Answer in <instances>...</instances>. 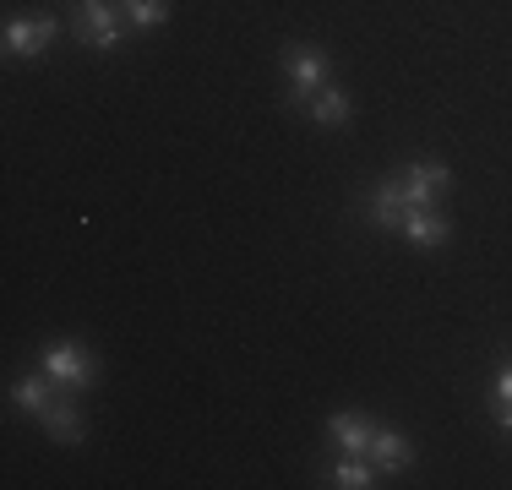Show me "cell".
I'll list each match as a JSON object with an SVG mask.
<instances>
[{
  "instance_id": "obj_7",
  "label": "cell",
  "mask_w": 512,
  "mask_h": 490,
  "mask_svg": "<svg viewBox=\"0 0 512 490\" xmlns=\"http://www.w3.org/2000/svg\"><path fill=\"white\" fill-rule=\"evenodd\" d=\"M409 245H420V251H431V245H442L447 235H453V224L442 218V207H409L404 229H398Z\"/></svg>"
},
{
  "instance_id": "obj_11",
  "label": "cell",
  "mask_w": 512,
  "mask_h": 490,
  "mask_svg": "<svg viewBox=\"0 0 512 490\" xmlns=\"http://www.w3.org/2000/svg\"><path fill=\"white\" fill-rule=\"evenodd\" d=\"M306 115L316 120V126H349L355 104H349V93H344V88H333V82H327V88H322V93H316L311 104H306Z\"/></svg>"
},
{
  "instance_id": "obj_1",
  "label": "cell",
  "mask_w": 512,
  "mask_h": 490,
  "mask_svg": "<svg viewBox=\"0 0 512 490\" xmlns=\"http://www.w3.org/2000/svg\"><path fill=\"white\" fill-rule=\"evenodd\" d=\"M284 77H289V109H306L327 88V55L311 44H284Z\"/></svg>"
},
{
  "instance_id": "obj_6",
  "label": "cell",
  "mask_w": 512,
  "mask_h": 490,
  "mask_svg": "<svg viewBox=\"0 0 512 490\" xmlns=\"http://www.w3.org/2000/svg\"><path fill=\"white\" fill-rule=\"evenodd\" d=\"M365 458H371L382 474H404L409 463H414V447L404 441V431H393V425H376V436H371V452H365Z\"/></svg>"
},
{
  "instance_id": "obj_9",
  "label": "cell",
  "mask_w": 512,
  "mask_h": 490,
  "mask_svg": "<svg viewBox=\"0 0 512 490\" xmlns=\"http://www.w3.org/2000/svg\"><path fill=\"white\" fill-rule=\"evenodd\" d=\"M39 420H44V431H50L55 441H66V447H77V441H82V414H77V403H71V398H50Z\"/></svg>"
},
{
  "instance_id": "obj_12",
  "label": "cell",
  "mask_w": 512,
  "mask_h": 490,
  "mask_svg": "<svg viewBox=\"0 0 512 490\" xmlns=\"http://www.w3.org/2000/svg\"><path fill=\"white\" fill-rule=\"evenodd\" d=\"M327 485H338V490H365V485H376V463H371V458H355V452H349L344 463H333Z\"/></svg>"
},
{
  "instance_id": "obj_2",
  "label": "cell",
  "mask_w": 512,
  "mask_h": 490,
  "mask_svg": "<svg viewBox=\"0 0 512 490\" xmlns=\"http://www.w3.org/2000/svg\"><path fill=\"white\" fill-rule=\"evenodd\" d=\"M44 376L66 392H82L93 382V354L71 338H55V343H44Z\"/></svg>"
},
{
  "instance_id": "obj_5",
  "label": "cell",
  "mask_w": 512,
  "mask_h": 490,
  "mask_svg": "<svg viewBox=\"0 0 512 490\" xmlns=\"http://www.w3.org/2000/svg\"><path fill=\"white\" fill-rule=\"evenodd\" d=\"M77 33H82V44H93V49H115V44H120L115 0H82V11H77Z\"/></svg>"
},
{
  "instance_id": "obj_8",
  "label": "cell",
  "mask_w": 512,
  "mask_h": 490,
  "mask_svg": "<svg viewBox=\"0 0 512 490\" xmlns=\"http://www.w3.org/2000/svg\"><path fill=\"white\" fill-rule=\"evenodd\" d=\"M327 436L338 441V452H355V458H365V452H371L376 425L365 420V414H327Z\"/></svg>"
},
{
  "instance_id": "obj_3",
  "label": "cell",
  "mask_w": 512,
  "mask_h": 490,
  "mask_svg": "<svg viewBox=\"0 0 512 490\" xmlns=\"http://www.w3.org/2000/svg\"><path fill=\"white\" fill-rule=\"evenodd\" d=\"M453 186V169L442 164V158H420V164L404 169V180H398V191H404L409 207H436Z\"/></svg>"
},
{
  "instance_id": "obj_10",
  "label": "cell",
  "mask_w": 512,
  "mask_h": 490,
  "mask_svg": "<svg viewBox=\"0 0 512 490\" xmlns=\"http://www.w3.org/2000/svg\"><path fill=\"white\" fill-rule=\"evenodd\" d=\"M404 218H409V202H404V191H398V180H387V186L371 191V224L376 229H404Z\"/></svg>"
},
{
  "instance_id": "obj_4",
  "label": "cell",
  "mask_w": 512,
  "mask_h": 490,
  "mask_svg": "<svg viewBox=\"0 0 512 490\" xmlns=\"http://www.w3.org/2000/svg\"><path fill=\"white\" fill-rule=\"evenodd\" d=\"M55 33H60V22L50 17V11H39V17H11L6 22V55L33 60V55H44V49L55 44Z\"/></svg>"
},
{
  "instance_id": "obj_13",
  "label": "cell",
  "mask_w": 512,
  "mask_h": 490,
  "mask_svg": "<svg viewBox=\"0 0 512 490\" xmlns=\"http://www.w3.org/2000/svg\"><path fill=\"white\" fill-rule=\"evenodd\" d=\"M120 11L131 17V28H158V22H169V0H120Z\"/></svg>"
},
{
  "instance_id": "obj_14",
  "label": "cell",
  "mask_w": 512,
  "mask_h": 490,
  "mask_svg": "<svg viewBox=\"0 0 512 490\" xmlns=\"http://www.w3.org/2000/svg\"><path fill=\"white\" fill-rule=\"evenodd\" d=\"M11 403H17V409L44 414V403H50V387H44V376H22V382L11 387Z\"/></svg>"
}]
</instances>
